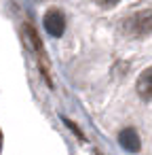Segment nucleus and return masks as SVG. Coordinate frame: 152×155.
<instances>
[{
	"instance_id": "nucleus-2",
	"label": "nucleus",
	"mask_w": 152,
	"mask_h": 155,
	"mask_svg": "<svg viewBox=\"0 0 152 155\" xmlns=\"http://www.w3.org/2000/svg\"><path fill=\"white\" fill-rule=\"evenodd\" d=\"M123 30L129 36H146L152 32V11H139L133 13L123 21Z\"/></svg>"
},
{
	"instance_id": "nucleus-7",
	"label": "nucleus",
	"mask_w": 152,
	"mask_h": 155,
	"mask_svg": "<svg viewBox=\"0 0 152 155\" xmlns=\"http://www.w3.org/2000/svg\"><path fill=\"white\" fill-rule=\"evenodd\" d=\"M118 2H120V0H97V5L104 7V9H112V7H116Z\"/></svg>"
},
{
	"instance_id": "nucleus-5",
	"label": "nucleus",
	"mask_w": 152,
	"mask_h": 155,
	"mask_svg": "<svg viewBox=\"0 0 152 155\" xmlns=\"http://www.w3.org/2000/svg\"><path fill=\"white\" fill-rule=\"evenodd\" d=\"M118 142H120V147H123L125 151H129V153H137V151H139V147H141L139 136H137V132H135L133 127L123 130V132L118 134Z\"/></svg>"
},
{
	"instance_id": "nucleus-4",
	"label": "nucleus",
	"mask_w": 152,
	"mask_h": 155,
	"mask_svg": "<svg viewBox=\"0 0 152 155\" xmlns=\"http://www.w3.org/2000/svg\"><path fill=\"white\" fill-rule=\"evenodd\" d=\"M135 89H137V96H139L141 100H152V66L146 68V70L137 77Z\"/></svg>"
},
{
	"instance_id": "nucleus-8",
	"label": "nucleus",
	"mask_w": 152,
	"mask_h": 155,
	"mask_svg": "<svg viewBox=\"0 0 152 155\" xmlns=\"http://www.w3.org/2000/svg\"><path fill=\"white\" fill-rule=\"evenodd\" d=\"M0 151H2V130H0Z\"/></svg>"
},
{
	"instance_id": "nucleus-3",
	"label": "nucleus",
	"mask_w": 152,
	"mask_h": 155,
	"mask_svg": "<svg viewBox=\"0 0 152 155\" xmlns=\"http://www.w3.org/2000/svg\"><path fill=\"white\" fill-rule=\"evenodd\" d=\"M42 26H45V30H47L51 36L59 38V36L66 32V15H64V11H61V9H49V11L45 13Z\"/></svg>"
},
{
	"instance_id": "nucleus-1",
	"label": "nucleus",
	"mask_w": 152,
	"mask_h": 155,
	"mask_svg": "<svg viewBox=\"0 0 152 155\" xmlns=\"http://www.w3.org/2000/svg\"><path fill=\"white\" fill-rule=\"evenodd\" d=\"M23 43H26V47L32 51V55L36 58V62H38V66H40V70H42V74H45V79H47V83H49V87H53V81H51V77H49V60H47V55H45V49H42V41L38 38V34H36V30L30 26V24H23Z\"/></svg>"
},
{
	"instance_id": "nucleus-6",
	"label": "nucleus",
	"mask_w": 152,
	"mask_h": 155,
	"mask_svg": "<svg viewBox=\"0 0 152 155\" xmlns=\"http://www.w3.org/2000/svg\"><path fill=\"white\" fill-rule=\"evenodd\" d=\"M64 121H66V125H68V127H70V130H72V132H74V134H76V136L80 138V140H85V134L80 132V127H78V125H76L74 121H70V119H66V117H64Z\"/></svg>"
}]
</instances>
